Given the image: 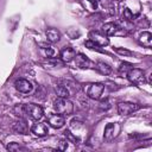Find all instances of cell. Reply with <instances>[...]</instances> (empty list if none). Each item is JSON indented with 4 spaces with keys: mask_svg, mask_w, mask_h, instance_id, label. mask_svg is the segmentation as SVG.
<instances>
[{
    "mask_svg": "<svg viewBox=\"0 0 152 152\" xmlns=\"http://www.w3.org/2000/svg\"><path fill=\"white\" fill-rule=\"evenodd\" d=\"M74 59H75L76 66H78L80 69H88L91 65V62L83 53H76V56L74 57Z\"/></svg>",
    "mask_w": 152,
    "mask_h": 152,
    "instance_id": "30bf717a",
    "label": "cell"
},
{
    "mask_svg": "<svg viewBox=\"0 0 152 152\" xmlns=\"http://www.w3.org/2000/svg\"><path fill=\"white\" fill-rule=\"evenodd\" d=\"M53 109L62 115H70L74 112V104L65 97H58L53 101Z\"/></svg>",
    "mask_w": 152,
    "mask_h": 152,
    "instance_id": "6da1fadb",
    "label": "cell"
},
{
    "mask_svg": "<svg viewBox=\"0 0 152 152\" xmlns=\"http://www.w3.org/2000/svg\"><path fill=\"white\" fill-rule=\"evenodd\" d=\"M25 107H26V115L30 119L36 120V121L42 119V116H43V108L40 106H38L36 103H27V104H25Z\"/></svg>",
    "mask_w": 152,
    "mask_h": 152,
    "instance_id": "277c9868",
    "label": "cell"
},
{
    "mask_svg": "<svg viewBox=\"0 0 152 152\" xmlns=\"http://www.w3.org/2000/svg\"><path fill=\"white\" fill-rule=\"evenodd\" d=\"M48 122H49V125L51 126V127H53V128H61V127H63L64 126V122H65V120H64V116L62 115V114H52V115H50L49 118H48Z\"/></svg>",
    "mask_w": 152,
    "mask_h": 152,
    "instance_id": "9c48e42d",
    "label": "cell"
},
{
    "mask_svg": "<svg viewBox=\"0 0 152 152\" xmlns=\"http://www.w3.org/2000/svg\"><path fill=\"white\" fill-rule=\"evenodd\" d=\"M7 150L8 151H20V150H25L24 147H21L19 144H17V142H11V144H8L7 145Z\"/></svg>",
    "mask_w": 152,
    "mask_h": 152,
    "instance_id": "44dd1931",
    "label": "cell"
},
{
    "mask_svg": "<svg viewBox=\"0 0 152 152\" xmlns=\"http://www.w3.org/2000/svg\"><path fill=\"white\" fill-rule=\"evenodd\" d=\"M124 17H125V19H127V20H132V19L134 18V15L129 12V10H128V8H126V10H125V12H124Z\"/></svg>",
    "mask_w": 152,
    "mask_h": 152,
    "instance_id": "484cf974",
    "label": "cell"
},
{
    "mask_svg": "<svg viewBox=\"0 0 152 152\" xmlns=\"http://www.w3.org/2000/svg\"><path fill=\"white\" fill-rule=\"evenodd\" d=\"M115 51L118 53H120V55H124V56H132L133 55L132 51H129L127 49H122V48H115Z\"/></svg>",
    "mask_w": 152,
    "mask_h": 152,
    "instance_id": "603a6c76",
    "label": "cell"
},
{
    "mask_svg": "<svg viewBox=\"0 0 152 152\" xmlns=\"http://www.w3.org/2000/svg\"><path fill=\"white\" fill-rule=\"evenodd\" d=\"M104 90V86L102 83H90L86 88L87 95L93 100H99Z\"/></svg>",
    "mask_w": 152,
    "mask_h": 152,
    "instance_id": "7a4b0ae2",
    "label": "cell"
},
{
    "mask_svg": "<svg viewBox=\"0 0 152 152\" xmlns=\"http://www.w3.org/2000/svg\"><path fill=\"white\" fill-rule=\"evenodd\" d=\"M14 87L15 89L19 91V93H23V94H27L32 90V83L25 78H19L14 82Z\"/></svg>",
    "mask_w": 152,
    "mask_h": 152,
    "instance_id": "ba28073f",
    "label": "cell"
},
{
    "mask_svg": "<svg viewBox=\"0 0 152 152\" xmlns=\"http://www.w3.org/2000/svg\"><path fill=\"white\" fill-rule=\"evenodd\" d=\"M139 43L145 48H151V45H152V34L147 31L142 32L139 36Z\"/></svg>",
    "mask_w": 152,
    "mask_h": 152,
    "instance_id": "5bb4252c",
    "label": "cell"
},
{
    "mask_svg": "<svg viewBox=\"0 0 152 152\" xmlns=\"http://www.w3.org/2000/svg\"><path fill=\"white\" fill-rule=\"evenodd\" d=\"M55 91H56V94H57L58 97H65V99H68V96H69V90L64 86H61V84L59 86H56Z\"/></svg>",
    "mask_w": 152,
    "mask_h": 152,
    "instance_id": "ac0fdd59",
    "label": "cell"
},
{
    "mask_svg": "<svg viewBox=\"0 0 152 152\" xmlns=\"http://www.w3.org/2000/svg\"><path fill=\"white\" fill-rule=\"evenodd\" d=\"M13 131L19 134H26L28 132V125L26 120L24 118H19V120H17L13 124Z\"/></svg>",
    "mask_w": 152,
    "mask_h": 152,
    "instance_id": "8fae6325",
    "label": "cell"
},
{
    "mask_svg": "<svg viewBox=\"0 0 152 152\" xmlns=\"http://www.w3.org/2000/svg\"><path fill=\"white\" fill-rule=\"evenodd\" d=\"M13 112H14V114H15L17 116H19V118H25V116H27V115H26V107H25V104H15V107L13 108Z\"/></svg>",
    "mask_w": 152,
    "mask_h": 152,
    "instance_id": "d6986e66",
    "label": "cell"
},
{
    "mask_svg": "<svg viewBox=\"0 0 152 152\" xmlns=\"http://www.w3.org/2000/svg\"><path fill=\"white\" fill-rule=\"evenodd\" d=\"M45 34H46V38L50 43H57L61 38V34H59L58 30H56V28H48Z\"/></svg>",
    "mask_w": 152,
    "mask_h": 152,
    "instance_id": "9a60e30c",
    "label": "cell"
},
{
    "mask_svg": "<svg viewBox=\"0 0 152 152\" xmlns=\"http://www.w3.org/2000/svg\"><path fill=\"white\" fill-rule=\"evenodd\" d=\"M95 69L102 75H110L112 74V68L107 63H103V62H97L95 64Z\"/></svg>",
    "mask_w": 152,
    "mask_h": 152,
    "instance_id": "e0dca14e",
    "label": "cell"
},
{
    "mask_svg": "<svg viewBox=\"0 0 152 152\" xmlns=\"http://www.w3.org/2000/svg\"><path fill=\"white\" fill-rule=\"evenodd\" d=\"M132 68H133V66H132V64H131V63L122 62V63L120 64V66H119L118 71H119V74H120L121 76H126V75H127V72H128Z\"/></svg>",
    "mask_w": 152,
    "mask_h": 152,
    "instance_id": "ffe728a7",
    "label": "cell"
},
{
    "mask_svg": "<svg viewBox=\"0 0 152 152\" xmlns=\"http://www.w3.org/2000/svg\"><path fill=\"white\" fill-rule=\"evenodd\" d=\"M118 30V25L114 23H106L102 25V33L106 36H113Z\"/></svg>",
    "mask_w": 152,
    "mask_h": 152,
    "instance_id": "2e32d148",
    "label": "cell"
},
{
    "mask_svg": "<svg viewBox=\"0 0 152 152\" xmlns=\"http://www.w3.org/2000/svg\"><path fill=\"white\" fill-rule=\"evenodd\" d=\"M120 132V125L116 122H110L107 124V126L104 127V133H103V138L106 141H112Z\"/></svg>",
    "mask_w": 152,
    "mask_h": 152,
    "instance_id": "8992f818",
    "label": "cell"
},
{
    "mask_svg": "<svg viewBox=\"0 0 152 152\" xmlns=\"http://www.w3.org/2000/svg\"><path fill=\"white\" fill-rule=\"evenodd\" d=\"M31 132L37 137H44L48 134V126L43 122H36L31 127Z\"/></svg>",
    "mask_w": 152,
    "mask_h": 152,
    "instance_id": "4fadbf2b",
    "label": "cell"
},
{
    "mask_svg": "<svg viewBox=\"0 0 152 152\" xmlns=\"http://www.w3.org/2000/svg\"><path fill=\"white\" fill-rule=\"evenodd\" d=\"M89 39L91 42H94L97 46H106L109 44V39L107 38L106 34L101 33V32H97V31H93L89 33Z\"/></svg>",
    "mask_w": 152,
    "mask_h": 152,
    "instance_id": "52a82bcc",
    "label": "cell"
},
{
    "mask_svg": "<svg viewBox=\"0 0 152 152\" xmlns=\"http://www.w3.org/2000/svg\"><path fill=\"white\" fill-rule=\"evenodd\" d=\"M84 45H86V48H88V49H90V50H99V46L94 43V42H91L90 39H88V40H86L84 42Z\"/></svg>",
    "mask_w": 152,
    "mask_h": 152,
    "instance_id": "cb8c5ba5",
    "label": "cell"
},
{
    "mask_svg": "<svg viewBox=\"0 0 152 152\" xmlns=\"http://www.w3.org/2000/svg\"><path fill=\"white\" fill-rule=\"evenodd\" d=\"M40 45H42V46H44L43 49L45 50V53H46V56H48V57H52V56L55 55V50H53L50 45H45V44H40Z\"/></svg>",
    "mask_w": 152,
    "mask_h": 152,
    "instance_id": "7402d4cb",
    "label": "cell"
},
{
    "mask_svg": "<svg viewBox=\"0 0 152 152\" xmlns=\"http://www.w3.org/2000/svg\"><path fill=\"white\" fill-rule=\"evenodd\" d=\"M76 56V51L70 48V46H65L62 51H61V59L64 62V63H69L74 59V57Z\"/></svg>",
    "mask_w": 152,
    "mask_h": 152,
    "instance_id": "7c38bea8",
    "label": "cell"
},
{
    "mask_svg": "<svg viewBox=\"0 0 152 152\" xmlns=\"http://www.w3.org/2000/svg\"><path fill=\"white\" fill-rule=\"evenodd\" d=\"M49 63L52 64L53 66H62V65L64 64V62H63L62 59H50Z\"/></svg>",
    "mask_w": 152,
    "mask_h": 152,
    "instance_id": "d4e9b609",
    "label": "cell"
},
{
    "mask_svg": "<svg viewBox=\"0 0 152 152\" xmlns=\"http://www.w3.org/2000/svg\"><path fill=\"white\" fill-rule=\"evenodd\" d=\"M139 109H140V106L137 103H132V102H120L118 104V113L124 116L129 115Z\"/></svg>",
    "mask_w": 152,
    "mask_h": 152,
    "instance_id": "5b68a950",
    "label": "cell"
},
{
    "mask_svg": "<svg viewBox=\"0 0 152 152\" xmlns=\"http://www.w3.org/2000/svg\"><path fill=\"white\" fill-rule=\"evenodd\" d=\"M126 77L133 84H141L142 82H145V72L141 69H138V68H132L127 72Z\"/></svg>",
    "mask_w": 152,
    "mask_h": 152,
    "instance_id": "3957f363",
    "label": "cell"
}]
</instances>
